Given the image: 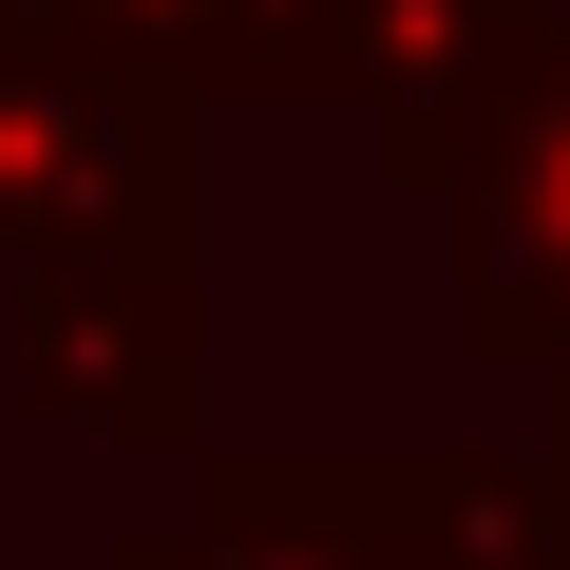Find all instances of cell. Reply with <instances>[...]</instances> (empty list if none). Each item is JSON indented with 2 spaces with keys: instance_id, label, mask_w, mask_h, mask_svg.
I'll list each match as a JSON object with an SVG mask.
<instances>
[{
  "instance_id": "6da1fadb",
  "label": "cell",
  "mask_w": 570,
  "mask_h": 570,
  "mask_svg": "<svg viewBox=\"0 0 570 570\" xmlns=\"http://www.w3.org/2000/svg\"><path fill=\"white\" fill-rule=\"evenodd\" d=\"M171 153L134 96H96V39L77 58H0V228H96V209H153Z\"/></svg>"
},
{
  "instance_id": "7a4b0ae2",
  "label": "cell",
  "mask_w": 570,
  "mask_h": 570,
  "mask_svg": "<svg viewBox=\"0 0 570 570\" xmlns=\"http://www.w3.org/2000/svg\"><path fill=\"white\" fill-rule=\"evenodd\" d=\"M475 209H494V228H475V285L551 247V305H513V343H532V324H570V58H513V153H494V190H475Z\"/></svg>"
}]
</instances>
